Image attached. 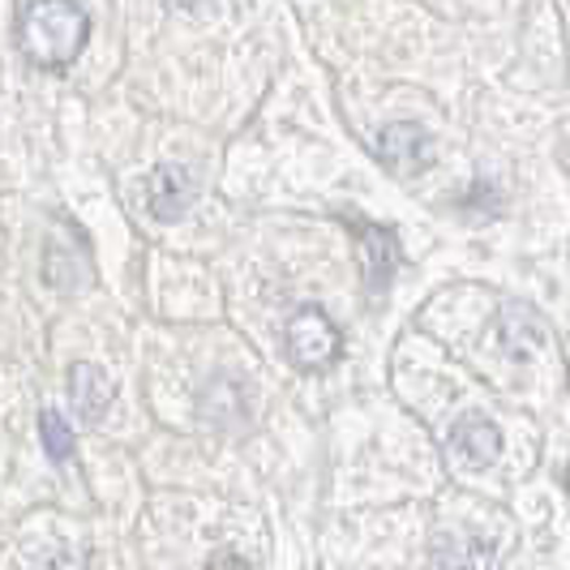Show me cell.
Listing matches in <instances>:
<instances>
[{
  "label": "cell",
  "mask_w": 570,
  "mask_h": 570,
  "mask_svg": "<svg viewBox=\"0 0 570 570\" xmlns=\"http://www.w3.org/2000/svg\"><path fill=\"white\" fill-rule=\"evenodd\" d=\"M347 228L361 236V245H365V284H370L373 296H382L386 284H391V275L400 271V236L391 228H377V224H361V219H347Z\"/></svg>",
  "instance_id": "5b68a950"
},
{
  "label": "cell",
  "mask_w": 570,
  "mask_h": 570,
  "mask_svg": "<svg viewBox=\"0 0 570 570\" xmlns=\"http://www.w3.org/2000/svg\"><path fill=\"white\" fill-rule=\"evenodd\" d=\"M189 202H194V180H189V171L176 168V164H164V168L150 171V180H146V206H150L155 219L176 224V219L189 210Z\"/></svg>",
  "instance_id": "52a82bcc"
},
{
  "label": "cell",
  "mask_w": 570,
  "mask_h": 570,
  "mask_svg": "<svg viewBox=\"0 0 570 570\" xmlns=\"http://www.w3.org/2000/svg\"><path fill=\"white\" fill-rule=\"evenodd\" d=\"M206 570H254V562H245L240 553H215V558L206 562Z\"/></svg>",
  "instance_id": "30bf717a"
},
{
  "label": "cell",
  "mask_w": 570,
  "mask_h": 570,
  "mask_svg": "<svg viewBox=\"0 0 570 570\" xmlns=\"http://www.w3.org/2000/svg\"><path fill=\"white\" fill-rule=\"evenodd\" d=\"M446 451L455 463L463 468H472V472H485L493 468L498 459H502V429L493 425L489 416L481 412H468V416H459L451 433H446Z\"/></svg>",
  "instance_id": "277c9868"
},
{
  "label": "cell",
  "mask_w": 570,
  "mask_h": 570,
  "mask_svg": "<svg viewBox=\"0 0 570 570\" xmlns=\"http://www.w3.org/2000/svg\"><path fill=\"white\" fill-rule=\"evenodd\" d=\"M39 438H43V451H48L52 463H69V459H73V429H69V421H65L60 412H52V407L39 416Z\"/></svg>",
  "instance_id": "9c48e42d"
},
{
  "label": "cell",
  "mask_w": 570,
  "mask_h": 570,
  "mask_svg": "<svg viewBox=\"0 0 570 570\" xmlns=\"http://www.w3.org/2000/svg\"><path fill=\"white\" fill-rule=\"evenodd\" d=\"M52 570H90L82 562V558H73V553H65V558H57V562H52Z\"/></svg>",
  "instance_id": "8fae6325"
},
{
  "label": "cell",
  "mask_w": 570,
  "mask_h": 570,
  "mask_svg": "<svg viewBox=\"0 0 570 570\" xmlns=\"http://www.w3.org/2000/svg\"><path fill=\"white\" fill-rule=\"evenodd\" d=\"M373 150H377V159L395 171V176H421L433 164V138L425 134V125H416V120L386 125L377 134Z\"/></svg>",
  "instance_id": "3957f363"
},
{
  "label": "cell",
  "mask_w": 570,
  "mask_h": 570,
  "mask_svg": "<svg viewBox=\"0 0 570 570\" xmlns=\"http://www.w3.org/2000/svg\"><path fill=\"white\" fill-rule=\"evenodd\" d=\"M90 39V13L78 0H27L18 13V48L39 69H69Z\"/></svg>",
  "instance_id": "6da1fadb"
},
{
  "label": "cell",
  "mask_w": 570,
  "mask_h": 570,
  "mask_svg": "<svg viewBox=\"0 0 570 570\" xmlns=\"http://www.w3.org/2000/svg\"><path fill=\"white\" fill-rule=\"evenodd\" d=\"M284 352L296 370L322 373L343 356V331L317 305H301L284 326Z\"/></svg>",
  "instance_id": "7a4b0ae2"
},
{
  "label": "cell",
  "mask_w": 570,
  "mask_h": 570,
  "mask_svg": "<svg viewBox=\"0 0 570 570\" xmlns=\"http://www.w3.org/2000/svg\"><path fill=\"white\" fill-rule=\"evenodd\" d=\"M544 317L532 309V305H523V301H507L502 309H498V343H502V352H511L514 361H528V356H537L544 347Z\"/></svg>",
  "instance_id": "8992f818"
},
{
  "label": "cell",
  "mask_w": 570,
  "mask_h": 570,
  "mask_svg": "<svg viewBox=\"0 0 570 570\" xmlns=\"http://www.w3.org/2000/svg\"><path fill=\"white\" fill-rule=\"evenodd\" d=\"M69 400H73V407H78V416H82L86 425H99L116 400L112 377L99 365H73L69 370Z\"/></svg>",
  "instance_id": "ba28073f"
}]
</instances>
